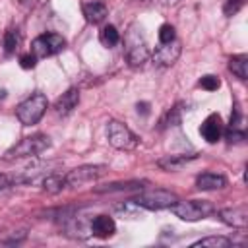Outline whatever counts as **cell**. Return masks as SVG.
<instances>
[{
    "label": "cell",
    "instance_id": "cell-1",
    "mask_svg": "<svg viewBox=\"0 0 248 248\" xmlns=\"http://www.w3.org/2000/svg\"><path fill=\"white\" fill-rule=\"evenodd\" d=\"M124 50H126V60L130 66H141L149 58V48L145 43V37L138 23H132L124 35Z\"/></svg>",
    "mask_w": 248,
    "mask_h": 248
},
{
    "label": "cell",
    "instance_id": "cell-2",
    "mask_svg": "<svg viewBox=\"0 0 248 248\" xmlns=\"http://www.w3.org/2000/svg\"><path fill=\"white\" fill-rule=\"evenodd\" d=\"M48 147H50V138L46 134H33V136L21 138L17 143H14L4 153V159L14 161V159H23V157H35Z\"/></svg>",
    "mask_w": 248,
    "mask_h": 248
},
{
    "label": "cell",
    "instance_id": "cell-3",
    "mask_svg": "<svg viewBox=\"0 0 248 248\" xmlns=\"http://www.w3.org/2000/svg\"><path fill=\"white\" fill-rule=\"evenodd\" d=\"M132 202L136 205H140L141 209H149V211H159V209H167L170 205H174L178 202V196L170 190H163V188H147V190H140V194H136L132 198Z\"/></svg>",
    "mask_w": 248,
    "mask_h": 248
},
{
    "label": "cell",
    "instance_id": "cell-4",
    "mask_svg": "<svg viewBox=\"0 0 248 248\" xmlns=\"http://www.w3.org/2000/svg\"><path fill=\"white\" fill-rule=\"evenodd\" d=\"M46 107H48L46 97L37 91V93L29 95L25 101H21V103L17 105L16 116H17V120H19L23 126H33V124H37V122L43 118Z\"/></svg>",
    "mask_w": 248,
    "mask_h": 248
},
{
    "label": "cell",
    "instance_id": "cell-5",
    "mask_svg": "<svg viewBox=\"0 0 248 248\" xmlns=\"http://www.w3.org/2000/svg\"><path fill=\"white\" fill-rule=\"evenodd\" d=\"M170 209L176 217H180L182 221H190V223L205 219L215 213V205L207 200H184V202L178 200L174 205H170Z\"/></svg>",
    "mask_w": 248,
    "mask_h": 248
},
{
    "label": "cell",
    "instance_id": "cell-6",
    "mask_svg": "<svg viewBox=\"0 0 248 248\" xmlns=\"http://www.w3.org/2000/svg\"><path fill=\"white\" fill-rule=\"evenodd\" d=\"M60 165H62L60 161H33L29 165L21 167L19 170H16L10 176H12L14 184H29V182H35V180H43L50 172H56V169Z\"/></svg>",
    "mask_w": 248,
    "mask_h": 248
},
{
    "label": "cell",
    "instance_id": "cell-7",
    "mask_svg": "<svg viewBox=\"0 0 248 248\" xmlns=\"http://www.w3.org/2000/svg\"><path fill=\"white\" fill-rule=\"evenodd\" d=\"M107 138H108V143L114 147V149H120V151H130L138 145V136L122 122L118 120H108L107 124Z\"/></svg>",
    "mask_w": 248,
    "mask_h": 248
},
{
    "label": "cell",
    "instance_id": "cell-8",
    "mask_svg": "<svg viewBox=\"0 0 248 248\" xmlns=\"http://www.w3.org/2000/svg\"><path fill=\"white\" fill-rule=\"evenodd\" d=\"M66 48V39L54 31H48V33H41L39 37L33 39L31 43V52L37 56V58H46V56H52V54H58L60 50Z\"/></svg>",
    "mask_w": 248,
    "mask_h": 248
},
{
    "label": "cell",
    "instance_id": "cell-9",
    "mask_svg": "<svg viewBox=\"0 0 248 248\" xmlns=\"http://www.w3.org/2000/svg\"><path fill=\"white\" fill-rule=\"evenodd\" d=\"M107 172H108L107 165H81V167H76L70 172H66L64 178H66V186L79 188L83 184H89V182L105 176Z\"/></svg>",
    "mask_w": 248,
    "mask_h": 248
},
{
    "label": "cell",
    "instance_id": "cell-10",
    "mask_svg": "<svg viewBox=\"0 0 248 248\" xmlns=\"http://www.w3.org/2000/svg\"><path fill=\"white\" fill-rule=\"evenodd\" d=\"M180 52H182L180 41L174 39V41H170V43H161V45L155 48V52H153V60H155V64H159V66H172V64L178 60Z\"/></svg>",
    "mask_w": 248,
    "mask_h": 248
},
{
    "label": "cell",
    "instance_id": "cell-11",
    "mask_svg": "<svg viewBox=\"0 0 248 248\" xmlns=\"http://www.w3.org/2000/svg\"><path fill=\"white\" fill-rule=\"evenodd\" d=\"M200 134L207 143H215L223 136V120L217 112H211L200 126Z\"/></svg>",
    "mask_w": 248,
    "mask_h": 248
},
{
    "label": "cell",
    "instance_id": "cell-12",
    "mask_svg": "<svg viewBox=\"0 0 248 248\" xmlns=\"http://www.w3.org/2000/svg\"><path fill=\"white\" fill-rule=\"evenodd\" d=\"M219 219L229 225V227H234V229H244L248 225V211L244 205H238V207H225V209H219Z\"/></svg>",
    "mask_w": 248,
    "mask_h": 248
},
{
    "label": "cell",
    "instance_id": "cell-13",
    "mask_svg": "<svg viewBox=\"0 0 248 248\" xmlns=\"http://www.w3.org/2000/svg\"><path fill=\"white\" fill-rule=\"evenodd\" d=\"M89 232L97 238H108L116 232V223L112 217L101 213V215H95L89 223Z\"/></svg>",
    "mask_w": 248,
    "mask_h": 248
},
{
    "label": "cell",
    "instance_id": "cell-14",
    "mask_svg": "<svg viewBox=\"0 0 248 248\" xmlns=\"http://www.w3.org/2000/svg\"><path fill=\"white\" fill-rule=\"evenodd\" d=\"M78 103H79V91H78L76 87H70L66 93H62V95L56 99V103H54V112L60 114V116H66V114H70V112L78 107Z\"/></svg>",
    "mask_w": 248,
    "mask_h": 248
},
{
    "label": "cell",
    "instance_id": "cell-15",
    "mask_svg": "<svg viewBox=\"0 0 248 248\" xmlns=\"http://www.w3.org/2000/svg\"><path fill=\"white\" fill-rule=\"evenodd\" d=\"M81 10H83V17H85L89 23H93V25L105 21V17L108 16V6H107L105 2H101V0L87 2V4H83Z\"/></svg>",
    "mask_w": 248,
    "mask_h": 248
},
{
    "label": "cell",
    "instance_id": "cell-16",
    "mask_svg": "<svg viewBox=\"0 0 248 248\" xmlns=\"http://www.w3.org/2000/svg\"><path fill=\"white\" fill-rule=\"evenodd\" d=\"M227 186V178L217 172H202L196 178V188L198 190H221Z\"/></svg>",
    "mask_w": 248,
    "mask_h": 248
},
{
    "label": "cell",
    "instance_id": "cell-17",
    "mask_svg": "<svg viewBox=\"0 0 248 248\" xmlns=\"http://www.w3.org/2000/svg\"><path fill=\"white\" fill-rule=\"evenodd\" d=\"M143 184H147V180H120V182H110V184H103L97 186L95 192L97 194H112V192H128V190H141Z\"/></svg>",
    "mask_w": 248,
    "mask_h": 248
},
{
    "label": "cell",
    "instance_id": "cell-18",
    "mask_svg": "<svg viewBox=\"0 0 248 248\" xmlns=\"http://www.w3.org/2000/svg\"><path fill=\"white\" fill-rule=\"evenodd\" d=\"M196 159V155H186V153H180V155H165L157 161V167L167 170V172H176L180 170L188 161Z\"/></svg>",
    "mask_w": 248,
    "mask_h": 248
},
{
    "label": "cell",
    "instance_id": "cell-19",
    "mask_svg": "<svg viewBox=\"0 0 248 248\" xmlns=\"http://www.w3.org/2000/svg\"><path fill=\"white\" fill-rule=\"evenodd\" d=\"M229 70L240 79L244 81L248 78V56L246 54H234L229 58Z\"/></svg>",
    "mask_w": 248,
    "mask_h": 248
},
{
    "label": "cell",
    "instance_id": "cell-20",
    "mask_svg": "<svg viewBox=\"0 0 248 248\" xmlns=\"http://www.w3.org/2000/svg\"><path fill=\"white\" fill-rule=\"evenodd\" d=\"M41 186L48 194H58V192H62L66 188V178L62 174H58V172H50L41 180Z\"/></svg>",
    "mask_w": 248,
    "mask_h": 248
},
{
    "label": "cell",
    "instance_id": "cell-21",
    "mask_svg": "<svg viewBox=\"0 0 248 248\" xmlns=\"http://www.w3.org/2000/svg\"><path fill=\"white\" fill-rule=\"evenodd\" d=\"M99 41H101V45L103 46H107V48H112V46H116L118 43H120V33H118V29L114 27V25H103L101 27V31H99Z\"/></svg>",
    "mask_w": 248,
    "mask_h": 248
},
{
    "label": "cell",
    "instance_id": "cell-22",
    "mask_svg": "<svg viewBox=\"0 0 248 248\" xmlns=\"http://www.w3.org/2000/svg\"><path fill=\"white\" fill-rule=\"evenodd\" d=\"M19 45H21V33H19V29H8L6 33H4V50H6V54H14L17 48H19Z\"/></svg>",
    "mask_w": 248,
    "mask_h": 248
},
{
    "label": "cell",
    "instance_id": "cell-23",
    "mask_svg": "<svg viewBox=\"0 0 248 248\" xmlns=\"http://www.w3.org/2000/svg\"><path fill=\"white\" fill-rule=\"evenodd\" d=\"M232 242H231V238H227V236H205V238H200V240H196L192 246L194 248H200V246H203V248H227V246H231Z\"/></svg>",
    "mask_w": 248,
    "mask_h": 248
},
{
    "label": "cell",
    "instance_id": "cell-24",
    "mask_svg": "<svg viewBox=\"0 0 248 248\" xmlns=\"http://www.w3.org/2000/svg\"><path fill=\"white\" fill-rule=\"evenodd\" d=\"M180 116H182V103H178V105H174L170 110H167V114L161 118V126H159V128L178 126V124H180Z\"/></svg>",
    "mask_w": 248,
    "mask_h": 248
},
{
    "label": "cell",
    "instance_id": "cell-25",
    "mask_svg": "<svg viewBox=\"0 0 248 248\" xmlns=\"http://www.w3.org/2000/svg\"><path fill=\"white\" fill-rule=\"evenodd\" d=\"M138 209H141V207L136 205L132 200H130V202H122L120 205H116V213H120L122 219H124V217H126V219H138L140 213H141V211H138Z\"/></svg>",
    "mask_w": 248,
    "mask_h": 248
},
{
    "label": "cell",
    "instance_id": "cell-26",
    "mask_svg": "<svg viewBox=\"0 0 248 248\" xmlns=\"http://www.w3.org/2000/svg\"><path fill=\"white\" fill-rule=\"evenodd\" d=\"M200 87L205 89V91H217V89L221 87V79H219L217 76H211V74L202 76V78H200Z\"/></svg>",
    "mask_w": 248,
    "mask_h": 248
},
{
    "label": "cell",
    "instance_id": "cell-27",
    "mask_svg": "<svg viewBox=\"0 0 248 248\" xmlns=\"http://www.w3.org/2000/svg\"><path fill=\"white\" fill-rule=\"evenodd\" d=\"M223 136L229 143H242L246 140V130H236V128H227L223 130Z\"/></svg>",
    "mask_w": 248,
    "mask_h": 248
},
{
    "label": "cell",
    "instance_id": "cell-28",
    "mask_svg": "<svg viewBox=\"0 0 248 248\" xmlns=\"http://www.w3.org/2000/svg\"><path fill=\"white\" fill-rule=\"evenodd\" d=\"M244 4H246V0H225V4H223V14H225L227 17H231V16L238 14V12L244 8Z\"/></svg>",
    "mask_w": 248,
    "mask_h": 248
},
{
    "label": "cell",
    "instance_id": "cell-29",
    "mask_svg": "<svg viewBox=\"0 0 248 248\" xmlns=\"http://www.w3.org/2000/svg\"><path fill=\"white\" fill-rule=\"evenodd\" d=\"M174 39H176L174 27H172L170 23H163V25L159 27V41H161V43H170V41H174Z\"/></svg>",
    "mask_w": 248,
    "mask_h": 248
},
{
    "label": "cell",
    "instance_id": "cell-30",
    "mask_svg": "<svg viewBox=\"0 0 248 248\" xmlns=\"http://www.w3.org/2000/svg\"><path fill=\"white\" fill-rule=\"evenodd\" d=\"M37 60H39V58H37L31 50H29V52H23V54L19 56V66H21L23 70H31V68L37 66Z\"/></svg>",
    "mask_w": 248,
    "mask_h": 248
},
{
    "label": "cell",
    "instance_id": "cell-31",
    "mask_svg": "<svg viewBox=\"0 0 248 248\" xmlns=\"http://www.w3.org/2000/svg\"><path fill=\"white\" fill-rule=\"evenodd\" d=\"M8 186H14V182H12V176H10V174H4V172H0V190H4V188H8Z\"/></svg>",
    "mask_w": 248,
    "mask_h": 248
},
{
    "label": "cell",
    "instance_id": "cell-32",
    "mask_svg": "<svg viewBox=\"0 0 248 248\" xmlns=\"http://www.w3.org/2000/svg\"><path fill=\"white\" fill-rule=\"evenodd\" d=\"M25 238V232H19V236H12V238H8V240H2V244H17V242H21Z\"/></svg>",
    "mask_w": 248,
    "mask_h": 248
},
{
    "label": "cell",
    "instance_id": "cell-33",
    "mask_svg": "<svg viewBox=\"0 0 248 248\" xmlns=\"http://www.w3.org/2000/svg\"><path fill=\"white\" fill-rule=\"evenodd\" d=\"M138 112L149 114V103H138Z\"/></svg>",
    "mask_w": 248,
    "mask_h": 248
}]
</instances>
